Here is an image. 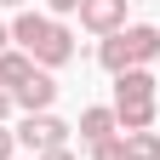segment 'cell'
I'll return each mask as SVG.
<instances>
[{
	"mask_svg": "<svg viewBox=\"0 0 160 160\" xmlns=\"http://www.w3.org/2000/svg\"><path fill=\"white\" fill-rule=\"evenodd\" d=\"M34 160H74L69 149H52V154H34Z\"/></svg>",
	"mask_w": 160,
	"mask_h": 160,
	"instance_id": "15",
	"label": "cell"
},
{
	"mask_svg": "<svg viewBox=\"0 0 160 160\" xmlns=\"http://www.w3.org/2000/svg\"><path fill=\"white\" fill-rule=\"evenodd\" d=\"M52 97H57V80H52L46 69H34V74L23 80V86L12 92V103L23 109V114H52Z\"/></svg>",
	"mask_w": 160,
	"mask_h": 160,
	"instance_id": "3",
	"label": "cell"
},
{
	"mask_svg": "<svg viewBox=\"0 0 160 160\" xmlns=\"http://www.w3.org/2000/svg\"><path fill=\"white\" fill-rule=\"evenodd\" d=\"M114 126H120V137L126 132H149L154 126V103H114Z\"/></svg>",
	"mask_w": 160,
	"mask_h": 160,
	"instance_id": "8",
	"label": "cell"
},
{
	"mask_svg": "<svg viewBox=\"0 0 160 160\" xmlns=\"http://www.w3.org/2000/svg\"><path fill=\"white\" fill-rule=\"evenodd\" d=\"M12 149H17V137H12V132H6V126H0V160H6V154H12Z\"/></svg>",
	"mask_w": 160,
	"mask_h": 160,
	"instance_id": "13",
	"label": "cell"
},
{
	"mask_svg": "<svg viewBox=\"0 0 160 160\" xmlns=\"http://www.w3.org/2000/svg\"><path fill=\"white\" fill-rule=\"evenodd\" d=\"M120 34H126V52H132V69H149L154 57H160V29L137 23V29H120Z\"/></svg>",
	"mask_w": 160,
	"mask_h": 160,
	"instance_id": "6",
	"label": "cell"
},
{
	"mask_svg": "<svg viewBox=\"0 0 160 160\" xmlns=\"http://www.w3.org/2000/svg\"><path fill=\"white\" fill-rule=\"evenodd\" d=\"M52 12H80V0H52Z\"/></svg>",
	"mask_w": 160,
	"mask_h": 160,
	"instance_id": "14",
	"label": "cell"
},
{
	"mask_svg": "<svg viewBox=\"0 0 160 160\" xmlns=\"http://www.w3.org/2000/svg\"><path fill=\"white\" fill-rule=\"evenodd\" d=\"M29 74H34V57L29 52H12V46L0 52V92H17Z\"/></svg>",
	"mask_w": 160,
	"mask_h": 160,
	"instance_id": "7",
	"label": "cell"
},
{
	"mask_svg": "<svg viewBox=\"0 0 160 160\" xmlns=\"http://www.w3.org/2000/svg\"><path fill=\"white\" fill-rule=\"evenodd\" d=\"M114 103H154V74H149V69L114 74Z\"/></svg>",
	"mask_w": 160,
	"mask_h": 160,
	"instance_id": "5",
	"label": "cell"
},
{
	"mask_svg": "<svg viewBox=\"0 0 160 160\" xmlns=\"http://www.w3.org/2000/svg\"><path fill=\"white\" fill-rule=\"evenodd\" d=\"M6 46H12V29H6V23H0V52H6Z\"/></svg>",
	"mask_w": 160,
	"mask_h": 160,
	"instance_id": "17",
	"label": "cell"
},
{
	"mask_svg": "<svg viewBox=\"0 0 160 160\" xmlns=\"http://www.w3.org/2000/svg\"><path fill=\"white\" fill-rule=\"evenodd\" d=\"M92 160H126V137H103V143H92Z\"/></svg>",
	"mask_w": 160,
	"mask_h": 160,
	"instance_id": "12",
	"label": "cell"
},
{
	"mask_svg": "<svg viewBox=\"0 0 160 160\" xmlns=\"http://www.w3.org/2000/svg\"><path fill=\"white\" fill-rule=\"evenodd\" d=\"M12 40L34 57L40 69H63L69 57H74V34L63 23H52V17H40V12H23V17H17V23H12Z\"/></svg>",
	"mask_w": 160,
	"mask_h": 160,
	"instance_id": "1",
	"label": "cell"
},
{
	"mask_svg": "<svg viewBox=\"0 0 160 160\" xmlns=\"http://www.w3.org/2000/svg\"><path fill=\"white\" fill-rule=\"evenodd\" d=\"M12 114V92H0V120H6Z\"/></svg>",
	"mask_w": 160,
	"mask_h": 160,
	"instance_id": "16",
	"label": "cell"
},
{
	"mask_svg": "<svg viewBox=\"0 0 160 160\" xmlns=\"http://www.w3.org/2000/svg\"><path fill=\"white\" fill-rule=\"evenodd\" d=\"M120 126H114V109H86L80 114V137L86 143H103V137H114Z\"/></svg>",
	"mask_w": 160,
	"mask_h": 160,
	"instance_id": "9",
	"label": "cell"
},
{
	"mask_svg": "<svg viewBox=\"0 0 160 160\" xmlns=\"http://www.w3.org/2000/svg\"><path fill=\"white\" fill-rule=\"evenodd\" d=\"M126 160H160V137L154 132H126Z\"/></svg>",
	"mask_w": 160,
	"mask_h": 160,
	"instance_id": "11",
	"label": "cell"
},
{
	"mask_svg": "<svg viewBox=\"0 0 160 160\" xmlns=\"http://www.w3.org/2000/svg\"><path fill=\"white\" fill-rule=\"evenodd\" d=\"M23 149H34V154H52V149H69V126L57 114H23V126L12 132Z\"/></svg>",
	"mask_w": 160,
	"mask_h": 160,
	"instance_id": "2",
	"label": "cell"
},
{
	"mask_svg": "<svg viewBox=\"0 0 160 160\" xmlns=\"http://www.w3.org/2000/svg\"><path fill=\"white\" fill-rule=\"evenodd\" d=\"M0 6H23V0H0Z\"/></svg>",
	"mask_w": 160,
	"mask_h": 160,
	"instance_id": "18",
	"label": "cell"
},
{
	"mask_svg": "<svg viewBox=\"0 0 160 160\" xmlns=\"http://www.w3.org/2000/svg\"><path fill=\"white\" fill-rule=\"evenodd\" d=\"M97 63H103L109 74H126V69H132V52H126V34H109L103 46H97Z\"/></svg>",
	"mask_w": 160,
	"mask_h": 160,
	"instance_id": "10",
	"label": "cell"
},
{
	"mask_svg": "<svg viewBox=\"0 0 160 160\" xmlns=\"http://www.w3.org/2000/svg\"><path fill=\"white\" fill-rule=\"evenodd\" d=\"M80 23L92 34H120L126 29V0H80Z\"/></svg>",
	"mask_w": 160,
	"mask_h": 160,
	"instance_id": "4",
	"label": "cell"
}]
</instances>
